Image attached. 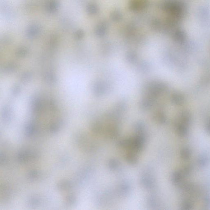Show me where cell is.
<instances>
[{"label": "cell", "instance_id": "1", "mask_svg": "<svg viewBox=\"0 0 210 210\" xmlns=\"http://www.w3.org/2000/svg\"><path fill=\"white\" fill-rule=\"evenodd\" d=\"M147 2L146 0L141 1H133L130 3V9L133 10H138L144 8L147 6Z\"/></svg>", "mask_w": 210, "mask_h": 210}, {"label": "cell", "instance_id": "2", "mask_svg": "<svg viewBox=\"0 0 210 210\" xmlns=\"http://www.w3.org/2000/svg\"><path fill=\"white\" fill-rule=\"evenodd\" d=\"M112 16L113 19L116 21L119 20L122 17V15L118 11H115Z\"/></svg>", "mask_w": 210, "mask_h": 210}]
</instances>
